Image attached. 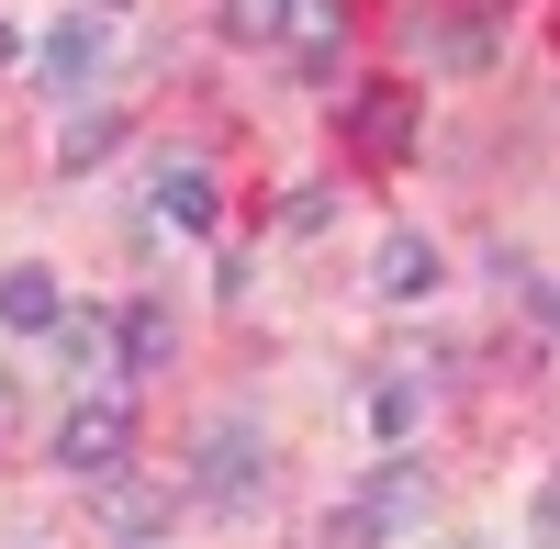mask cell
I'll list each match as a JSON object with an SVG mask.
<instances>
[{
	"label": "cell",
	"mask_w": 560,
	"mask_h": 549,
	"mask_svg": "<svg viewBox=\"0 0 560 549\" xmlns=\"http://www.w3.org/2000/svg\"><path fill=\"white\" fill-rule=\"evenodd\" d=\"M348 147H359L370 168H393V157L415 147V90H359V102H348Z\"/></svg>",
	"instance_id": "7a4b0ae2"
},
{
	"label": "cell",
	"mask_w": 560,
	"mask_h": 549,
	"mask_svg": "<svg viewBox=\"0 0 560 549\" xmlns=\"http://www.w3.org/2000/svg\"><path fill=\"white\" fill-rule=\"evenodd\" d=\"M102 57H113V23H57V34L34 45L45 90H90V79H102Z\"/></svg>",
	"instance_id": "3957f363"
},
{
	"label": "cell",
	"mask_w": 560,
	"mask_h": 549,
	"mask_svg": "<svg viewBox=\"0 0 560 549\" xmlns=\"http://www.w3.org/2000/svg\"><path fill=\"white\" fill-rule=\"evenodd\" d=\"M292 12H303V0H224V34L269 45V34H292Z\"/></svg>",
	"instance_id": "30bf717a"
},
{
	"label": "cell",
	"mask_w": 560,
	"mask_h": 549,
	"mask_svg": "<svg viewBox=\"0 0 560 549\" xmlns=\"http://www.w3.org/2000/svg\"><path fill=\"white\" fill-rule=\"evenodd\" d=\"M337 34H348V23H337V0H303V12H292V45H303V68H314V79H337Z\"/></svg>",
	"instance_id": "ba28073f"
},
{
	"label": "cell",
	"mask_w": 560,
	"mask_h": 549,
	"mask_svg": "<svg viewBox=\"0 0 560 549\" xmlns=\"http://www.w3.org/2000/svg\"><path fill=\"white\" fill-rule=\"evenodd\" d=\"M202 493H213V505H247V493H258V437L247 427H202Z\"/></svg>",
	"instance_id": "277c9868"
},
{
	"label": "cell",
	"mask_w": 560,
	"mask_h": 549,
	"mask_svg": "<svg viewBox=\"0 0 560 549\" xmlns=\"http://www.w3.org/2000/svg\"><path fill=\"white\" fill-rule=\"evenodd\" d=\"M45 348H57L68 371H102V326H90V314H57V326H45Z\"/></svg>",
	"instance_id": "7c38bea8"
},
{
	"label": "cell",
	"mask_w": 560,
	"mask_h": 549,
	"mask_svg": "<svg viewBox=\"0 0 560 549\" xmlns=\"http://www.w3.org/2000/svg\"><path fill=\"white\" fill-rule=\"evenodd\" d=\"M158 213L202 236V224H213V179H202V168H168V179H158Z\"/></svg>",
	"instance_id": "9c48e42d"
},
{
	"label": "cell",
	"mask_w": 560,
	"mask_h": 549,
	"mask_svg": "<svg viewBox=\"0 0 560 549\" xmlns=\"http://www.w3.org/2000/svg\"><path fill=\"white\" fill-rule=\"evenodd\" d=\"M124 448H135L124 393H79L68 416H57V471H124Z\"/></svg>",
	"instance_id": "6da1fadb"
},
{
	"label": "cell",
	"mask_w": 560,
	"mask_h": 549,
	"mask_svg": "<svg viewBox=\"0 0 560 549\" xmlns=\"http://www.w3.org/2000/svg\"><path fill=\"white\" fill-rule=\"evenodd\" d=\"M57 281H45V269H0V326H23V337H45V326H57Z\"/></svg>",
	"instance_id": "5b68a950"
},
{
	"label": "cell",
	"mask_w": 560,
	"mask_h": 549,
	"mask_svg": "<svg viewBox=\"0 0 560 549\" xmlns=\"http://www.w3.org/2000/svg\"><path fill=\"white\" fill-rule=\"evenodd\" d=\"M370 516H382V527H415V516H427V482H415V471H382V482H370Z\"/></svg>",
	"instance_id": "8fae6325"
},
{
	"label": "cell",
	"mask_w": 560,
	"mask_h": 549,
	"mask_svg": "<svg viewBox=\"0 0 560 549\" xmlns=\"http://www.w3.org/2000/svg\"><path fill=\"white\" fill-rule=\"evenodd\" d=\"M370 281H382L393 303H415V292H438V247H427V236H393V247H382V269H370Z\"/></svg>",
	"instance_id": "52a82bcc"
},
{
	"label": "cell",
	"mask_w": 560,
	"mask_h": 549,
	"mask_svg": "<svg viewBox=\"0 0 560 549\" xmlns=\"http://www.w3.org/2000/svg\"><path fill=\"white\" fill-rule=\"evenodd\" d=\"M113 348H124L113 371H135V382H147L158 359H168V314H158V303H124V326H113Z\"/></svg>",
	"instance_id": "8992f818"
}]
</instances>
